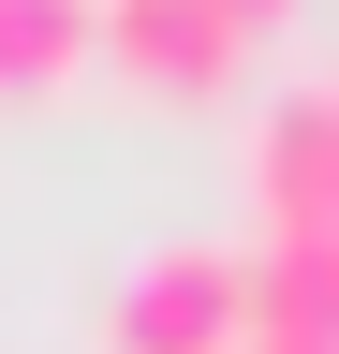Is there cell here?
Instances as JSON below:
<instances>
[{"label":"cell","mask_w":339,"mask_h":354,"mask_svg":"<svg viewBox=\"0 0 339 354\" xmlns=\"http://www.w3.org/2000/svg\"><path fill=\"white\" fill-rule=\"evenodd\" d=\"M104 354H251V251H206V236L148 251L104 310Z\"/></svg>","instance_id":"cell-1"},{"label":"cell","mask_w":339,"mask_h":354,"mask_svg":"<svg viewBox=\"0 0 339 354\" xmlns=\"http://www.w3.org/2000/svg\"><path fill=\"white\" fill-rule=\"evenodd\" d=\"M251 207L266 236H339V88H280L251 118Z\"/></svg>","instance_id":"cell-2"},{"label":"cell","mask_w":339,"mask_h":354,"mask_svg":"<svg viewBox=\"0 0 339 354\" xmlns=\"http://www.w3.org/2000/svg\"><path fill=\"white\" fill-rule=\"evenodd\" d=\"M89 59H118L133 88H162V104H206V88H236V30L206 15V0H104Z\"/></svg>","instance_id":"cell-3"},{"label":"cell","mask_w":339,"mask_h":354,"mask_svg":"<svg viewBox=\"0 0 339 354\" xmlns=\"http://www.w3.org/2000/svg\"><path fill=\"white\" fill-rule=\"evenodd\" d=\"M251 339L339 354V236H266L251 251Z\"/></svg>","instance_id":"cell-4"},{"label":"cell","mask_w":339,"mask_h":354,"mask_svg":"<svg viewBox=\"0 0 339 354\" xmlns=\"http://www.w3.org/2000/svg\"><path fill=\"white\" fill-rule=\"evenodd\" d=\"M89 30H104V0H0V104L74 88L89 74Z\"/></svg>","instance_id":"cell-5"},{"label":"cell","mask_w":339,"mask_h":354,"mask_svg":"<svg viewBox=\"0 0 339 354\" xmlns=\"http://www.w3.org/2000/svg\"><path fill=\"white\" fill-rule=\"evenodd\" d=\"M206 15H222V30L251 44V30H280V15H295V0H206Z\"/></svg>","instance_id":"cell-6"}]
</instances>
